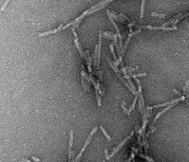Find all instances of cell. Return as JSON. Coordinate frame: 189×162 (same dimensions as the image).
Instances as JSON below:
<instances>
[{
  "label": "cell",
  "mask_w": 189,
  "mask_h": 162,
  "mask_svg": "<svg viewBox=\"0 0 189 162\" xmlns=\"http://www.w3.org/2000/svg\"><path fill=\"white\" fill-rule=\"evenodd\" d=\"M136 83L138 84V100H139V111L141 113V115L143 116V120H145L146 118V104H145V100H144V96H143V88H142V85L141 83L139 81L138 78H134Z\"/></svg>",
  "instance_id": "1"
},
{
  "label": "cell",
  "mask_w": 189,
  "mask_h": 162,
  "mask_svg": "<svg viewBox=\"0 0 189 162\" xmlns=\"http://www.w3.org/2000/svg\"><path fill=\"white\" fill-rule=\"evenodd\" d=\"M139 32H141V30L140 29H137V30H135V31H133V29L132 28H129V33H128V36H127V39H126V42L125 44L124 45V47H123V49L121 50V55L119 57V59H118V61H119V63H122V59H123V56H124V54L125 53V50H126V48H127V46H128V44L130 42L131 38L133 37V36L135 35V34H137Z\"/></svg>",
  "instance_id": "2"
},
{
  "label": "cell",
  "mask_w": 189,
  "mask_h": 162,
  "mask_svg": "<svg viewBox=\"0 0 189 162\" xmlns=\"http://www.w3.org/2000/svg\"><path fill=\"white\" fill-rule=\"evenodd\" d=\"M82 67V71H81V81H82V85L85 89V91L87 92L89 90V86H88V84H89V78H88V75L87 74L86 70L84 69L85 66L84 65H81Z\"/></svg>",
  "instance_id": "3"
},
{
  "label": "cell",
  "mask_w": 189,
  "mask_h": 162,
  "mask_svg": "<svg viewBox=\"0 0 189 162\" xmlns=\"http://www.w3.org/2000/svg\"><path fill=\"white\" fill-rule=\"evenodd\" d=\"M139 29H152V30H177V27H152V26H136Z\"/></svg>",
  "instance_id": "4"
},
{
  "label": "cell",
  "mask_w": 189,
  "mask_h": 162,
  "mask_svg": "<svg viewBox=\"0 0 189 162\" xmlns=\"http://www.w3.org/2000/svg\"><path fill=\"white\" fill-rule=\"evenodd\" d=\"M102 31L99 32V40H98V44H97V53H96V67L99 68L100 66V56H101V47H102Z\"/></svg>",
  "instance_id": "5"
},
{
  "label": "cell",
  "mask_w": 189,
  "mask_h": 162,
  "mask_svg": "<svg viewBox=\"0 0 189 162\" xmlns=\"http://www.w3.org/2000/svg\"><path fill=\"white\" fill-rule=\"evenodd\" d=\"M134 134H135V131L133 130V131H132V132H131V133H130V135H129V136H128L127 137H125V138H124V140H123V141H122V142H120V144H119V145L117 146L116 148H115V149H113V150H112V153L110 154V155H108V158H110V157H112L113 155H115V154H116L117 152H118V151H119V150H120V149L122 148V147L124 146V144H125L126 142H127V140H128L129 138H131V137H133V135H134Z\"/></svg>",
  "instance_id": "6"
},
{
  "label": "cell",
  "mask_w": 189,
  "mask_h": 162,
  "mask_svg": "<svg viewBox=\"0 0 189 162\" xmlns=\"http://www.w3.org/2000/svg\"><path fill=\"white\" fill-rule=\"evenodd\" d=\"M71 30H72L73 36H74V43H75V46H76L77 50H78V51H79V53H80V56L82 57L83 59H85V58H86V54H85V51L82 50V47H81L80 43H79L78 35H77V33H76V31H75V28H71Z\"/></svg>",
  "instance_id": "7"
},
{
  "label": "cell",
  "mask_w": 189,
  "mask_h": 162,
  "mask_svg": "<svg viewBox=\"0 0 189 162\" xmlns=\"http://www.w3.org/2000/svg\"><path fill=\"white\" fill-rule=\"evenodd\" d=\"M176 104H177V103H171V104H169V105H167V106H166V107H165V108H164V109H162V111H161V112H159V113H158V114H157V115H156V117H155V118H154V120H153L152 123H151V125H154V124H155V122H156V121H157V120H158V119H159V118H160V117H161V116H162V114H164V113L166 112V111H168V110H169V109H171V108H172V107H173V106H175V105H176Z\"/></svg>",
  "instance_id": "8"
},
{
  "label": "cell",
  "mask_w": 189,
  "mask_h": 162,
  "mask_svg": "<svg viewBox=\"0 0 189 162\" xmlns=\"http://www.w3.org/2000/svg\"><path fill=\"white\" fill-rule=\"evenodd\" d=\"M85 54H86V61H87V70L89 73H92V68H91V64H92V57L90 56V54H89V50H86L85 51Z\"/></svg>",
  "instance_id": "9"
},
{
  "label": "cell",
  "mask_w": 189,
  "mask_h": 162,
  "mask_svg": "<svg viewBox=\"0 0 189 162\" xmlns=\"http://www.w3.org/2000/svg\"><path fill=\"white\" fill-rule=\"evenodd\" d=\"M63 26H64V25H60L58 28H55V29L49 30V31H46V32H41V33H39V34H38V36H39V37H45V36L51 35V34H54V33L58 32V31H60V30H62V28H63Z\"/></svg>",
  "instance_id": "10"
},
{
  "label": "cell",
  "mask_w": 189,
  "mask_h": 162,
  "mask_svg": "<svg viewBox=\"0 0 189 162\" xmlns=\"http://www.w3.org/2000/svg\"><path fill=\"white\" fill-rule=\"evenodd\" d=\"M183 96L186 97V100L184 101L189 104V78L187 80V82H186V84H185V86L183 87Z\"/></svg>",
  "instance_id": "11"
},
{
  "label": "cell",
  "mask_w": 189,
  "mask_h": 162,
  "mask_svg": "<svg viewBox=\"0 0 189 162\" xmlns=\"http://www.w3.org/2000/svg\"><path fill=\"white\" fill-rule=\"evenodd\" d=\"M108 46H109V49H110V51H111V53H112V55H113V58H114V60H115L114 65H115V66H118V65L120 64V63H119V61H118V59H117L116 53H115V51H114V45H113L112 43H110Z\"/></svg>",
  "instance_id": "12"
},
{
  "label": "cell",
  "mask_w": 189,
  "mask_h": 162,
  "mask_svg": "<svg viewBox=\"0 0 189 162\" xmlns=\"http://www.w3.org/2000/svg\"><path fill=\"white\" fill-rule=\"evenodd\" d=\"M138 69V67H132V66H126V67H123L122 69H121V72L122 73H124V74H130L132 73L133 71L137 70Z\"/></svg>",
  "instance_id": "13"
},
{
  "label": "cell",
  "mask_w": 189,
  "mask_h": 162,
  "mask_svg": "<svg viewBox=\"0 0 189 162\" xmlns=\"http://www.w3.org/2000/svg\"><path fill=\"white\" fill-rule=\"evenodd\" d=\"M94 89H95V97H96V100H97V104H98V106H101L102 105V101H101L100 93H99L97 88H94Z\"/></svg>",
  "instance_id": "14"
},
{
  "label": "cell",
  "mask_w": 189,
  "mask_h": 162,
  "mask_svg": "<svg viewBox=\"0 0 189 162\" xmlns=\"http://www.w3.org/2000/svg\"><path fill=\"white\" fill-rule=\"evenodd\" d=\"M70 136H69V145H68V153L72 151V145H73V131L70 130Z\"/></svg>",
  "instance_id": "15"
},
{
  "label": "cell",
  "mask_w": 189,
  "mask_h": 162,
  "mask_svg": "<svg viewBox=\"0 0 189 162\" xmlns=\"http://www.w3.org/2000/svg\"><path fill=\"white\" fill-rule=\"evenodd\" d=\"M100 129H101V131H102V132H103V134L105 135V137H107V139H108V141L111 140V137H110V136H109V135L108 134V133H107V131L105 130V128L103 127V125H100Z\"/></svg>",
  "instance_id": "16"
},
{
  "label": "cell",
  "mask_w": 189,
  "mask_h": 162,
  "mask_svg": "<svg viewBox=\"0 0 189 162\" xmlns=\"http://www.w3.org/2000/svg\"><path fill=\"white\" fill-rule=\"evenodd\" d=\"M75 158V151H71L68 153V162H72Z\"/></svg>",
  "instance_id": "17"
},
{
  "label": "cell",
  "mask_w": 189,
  "mask_h": 162,
  "mask_svg": "<svg viewBox=\"0 0 189 162\" xmlns=\"http://www.w3.org/2000/svg\"><path fill=\"white\" fill-rule=\"evenodd\" d=\"M145 5H146V0H142V5H141V18L144 17V12H145Z\"/></svg>",
  "instance_id": "18"
},
{
  "label": "cell",
  "mask_w": 189,
  "mask_h": 162,
  "mask_svg": "<svg viewBox=\"0 0 189 162\" xmlns=\"http://www.w3.org/2000/svg\"><path fill=\"white\" fill-rule=\"evenodd\" d=\"M147 123H148V119H146L145 120H143V125H142V127H141V130L143 131V133H145V131H146V128Z\"/></svg>",
  "instance_id": "19"
},
{
  "label": "cell",
  "mask_w": 189,
  "mask_h": 162,
  "mask_svg": "<svg viewBox=\"0 0 189 162\" xmlns=\"http://www.w3.org/2000/svg\"><path fill=\"white\" fill-rule=\"evenodd\" d=\"M169 104H171L170 101H167V102H164V103H162V104H157V105H153V108H161V107H163V106H167Z\"/></svg>",
  "instance_id": "20"
},
{
  "label": "cell",
  "mask_w": 189,
  "mask_h": 162,
  "mask_svg": "<svg viewBox=\"0 0 189 162\" xmlns=\"http://www.w3.org/2000/svg\"><path fill=\"white\" fill-rule=\"evenodd\" d=\"M129 76L132 78H138V77H144V76H146V73H140V74H133V73H130Z\"/></svg>",
  "instance_id": "21"
},
{
  "label": "cell",
  "mask_w": 189,
  "mask_h": 162,
  "mask_svg": "<svg viewBox=\"0 0 189 162\" xmlns=\"http://www.w3.org/2000/svg\"><path fill=\"white\" fill-rule=\"evenodd\" d=\"M118 15H119V16H121V17H122V18H123L124 20H125L126 22H128V23H131V20L129 19V18H128V17H127V16H126V15H125V14H124V13H119Z\"/></svg>",
  "instance_id": "22"
},
{
  "label": "cell",
  "mask_w": 189,
  "mask_h": 162,
  "mask_svg": "<svg viewBox=\"0 0 189 162\" xmlns=\"http://www.w3.org/2000/svg\"><path fill=\"white\" fill-rule=\"evenodd\" d=\"M121 107H122V109L124 110V112L125 113L126 115H130L131 112L129 111V110H128V109H127V108H126V107H125V106H124V103H122V104H121Z\"/></svg>",
  "instance_id": "23"
},
{
  "label": "cell",
  "mask_w": 189,
  "mask_h": 162,
  "mask_svg": "<svg viewBox=\"0 0 189 162\" xmlns=\"http://www.w3.org/2000/svg\"><path fill=\"white\" fill-rule=\"evenodd\" d=\"M151 15L154 16V17H160V18H164V17H165L164 14H160V13H157V12H152Z\"/></svg>",
  "instance_id": "24"
},
{
  "label": "cell",
  "mask_w": 189,
  "mask_h": 162,
  "mask_svg": "<svg viewBox=\"0 0 189 162\" xmlns=\"http://www.w3.org/2000/svg\"><path fill=\"white\" fill-rule=\"evenodd\" d=\"M10 2H11V0H6V1H5V3H4V4H3V6L1 7V11H2V12L6 10V7L8 6V4H9Z\"/></svg>",
  "instance_id": "25"
},
{
  "label": "cell",
  "mask_w": 189,
  "mask_h": 162,
  "mask_svg": "<svg viewBox=\"0 0 189 162\" xmlns=\"http://www.w3.org/2000/svg\"><path fill=\"white\" fill-rule=\"evenodd\" d=\"M133 157H135V153H134V152H131V156L125 162H132V158H133Z\"/></svg>",
  "instance_id": "26"
},
{
  "label": "cell",
  "mask_w": 189,
  "mask_h": 162,
  "mask_svg": "<svg viewBox=\"0 0 189 162\" xmlns=\"http://www.w3.org/2000/svg\"><path fill=\"white\" fill-rule=\"evenodd\" d=\"M31 158H32V160H33L34 162H40V159H39V158H37V157H35L34 155H33Z\"/></svg>",
  "instance_id": "27"
},
{
  "label": "cell",
  "mask_w": 189,
  "mask_h": 162,
  "mask_svg": "<svg viewBox=\"0 0 189 162\" xmlns=\"http://www.w3.org/2000/svg\"><path fill=\"white\" fill-rule=\"evenodd\" d=\"M105 155H106V158L108 159V149H105Z\"/></svg>",
  "instance_id": "28"
},
{
  "label": "cell",
  "mask_w": 189,
  "mask_h": 162,
  "mask_svg": "<svg viewBox=\"0 0 189 162\" xmlns=\"http://www.w3.org/2000/svg\"><path fill=\"white\" fill-rule=\"evenodd\" d=\"M156 130V127L154 126V125H151V127H150V133H152V132H154Z\"/></svg>",
  "instance_id": "29"
},
{
  "label": "cell",
  "mask_w": 189,
  "mask_h": 162,
  "mask_svg": "<svg viewBox=\"0 0 189 162\" xmlns=\"http://www.w3.org/2000/svg\"><path fill=\"white\" fill-rule=\"evenodd\" d=\"M139 129H140V126H139V125H136L135 128H134V131H135V132H138Z\"/></svg>",
  "instance_id": "30"
},
{
  "label": "cell",
  "mask_w": 189,
  "mask_h": 162,
  "mask_svg": "<svg viewBox=\"0 0 189 162\" xmlns=\"http://www.w3.org/2000/svg\"><path fill=\"white\" fill-rule=\"evenodd\" d=\"M173 91H174L175 93H177V94H179V95H181V93H180V92H179V91H177V90H176V89H174V90H173Z\"/></svg>",
  "instance_id": "31"
},
{
  "label": "cell",
  "mask_w": 189,
  "mask_h": 162,
  "mask_svg": "<svg viewBox=\"0 0 189 162\" xmlns=\"http://www.w3.org/2000/svg\"><path fill=\"white\" fill-rule=\"evenodd\" d=\"M132 159H133V162H135V157H133Z\"/></svg>",
  "instance_id": "32"
},
{
  "label": "cell",
  "mask_w": 189,
  "mask_h": 162,
  "mask_svg": "<svg viewBox=\"0 0 189 162\" xmlns=\"http://www.w3.org/2000/svg\"><path fill=\"white\" fill-rule=\"evenodd\" d=\"M26 162H30V161H29V160H28V159H27V160H26Z\"/></svg>",
  "instance_id": "33"
}]
</instances>
